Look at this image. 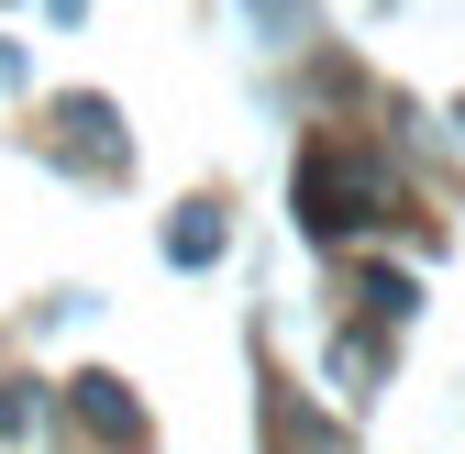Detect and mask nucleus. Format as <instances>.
<instances>
[{"mask_svg":"<svg viewBox=\"0 0 465 454\" xmlns=\"http://www.w3.org/2000/svg\"><path fill=\"white\" fill-rule=\"evenodd\" d=\"M388 211H399V178H388L366 144L332 133V144L300 155V233H311V244H355V233H377Z\"/></svg>","mask_w":465,"mask_h":454,"instance_id":"f257e3e1","label":"nucleus"},{"mask_svg":"<svg viewBox=\"0 0 465 454\" xmlns=\"http://www.w3.org/2000/svg\"><path fill=\"white\" fill-rule=\"evenodd\" d=\"M55 155H67L78 178H123V123H111L100 89H67V100H55Z\"/></svg>","mask_w":465,"mask_h":454,"instance_id":"f03ea898","label":"nucleus"},{"mask_svg":"<svg viewBox=\"0 0 465 454\" xmlns=\"http://www.w3.org/2000/svg\"><path fill=\"white\" fill-rule=\"evenodd\" d=\"M67 410L100 432V443H134L144 432V410H134V388L123 377H111V366H89V377H67Z\"/></svg>","mask_w":465,"mask_h":454,"instance_id":"7ed1b4c3","label":"nucleus"},{"mask_svg":"<svg viewBox=\"0 0 465 454\" xmlns=\"http://www.w3.org/2000/svg\"><path fill=\"white\" fill-rule=\"evenodd\" d=\"M222 255V200H178V222H166V266H211Z\"/></svg>","mask_w":465,"mask_h":454,"instance_id":"20e7f679","label":"nucleus"},{"mask_svg":"<svg viewBox=\"0 0 465 454\" xmlns=\"http://www.w3.org/2000/svg\"><path fill=\"white\" fill-rule=\"evenodd\" d=\"M266 454H343V443H322L311 410H300V388H277V377H266Z\"/></svg>","mask_w":465,"mask_h":454,"instance_id":"39448f33","label":"nucleus"},{"mask_svg":"<svg viewBox=\"0 0 465 454\" xmlns=\"http://www.w3.org/2000/svg\"><path fill=\"white\" fill-rule=\"evenodd\" d=\"M244 23H255V44H300L311 34V0H244Z\"/></svg>","mask_w":465,"mask_h":454,"instance_id":"423d86ee","label":"nucleus"},{"mask_svg":"<svg viewBox=\"0 0 465 454\" xmlns=\"http://www.w3.org/2000/svg\"><path fill=\"white\" fill-rule=\"evenodd\" d=\"M355 300H366L377 321H411V311H421V289H411L399 266H366V289H355Z\"/></svg>","mask_w":465,"mask_h":454,"instance_id":"0eeeda50","label":"nucleus"},{"mask_svg":"<svg viewBox=\"0 0 465 454\" xmlns=\"http://www.w3.org/2000/svg\"><path fill=\"white\" fill-rule=\"evenodd\" d=\"M332 377L366 388V377H377V332H343V344H332Z\"/></svg>","mask_w":465,"mask_h":454,"instance_id":"6e6552de","label":"nucleus"},{"mask_svg":"<svg viewBox=\"0 0 465 454\" xmlns=\"http://www.w3.org/2000/svg\"><path fill=\"white\" fill-rule=\"evenodd\" d=\"M23 421V377H0V432H12Z\"/></svg>","mask_w":465,"mask_h":454,"instance_id":"1a4fd4ad","label":"nucleus"}]
</instances>
